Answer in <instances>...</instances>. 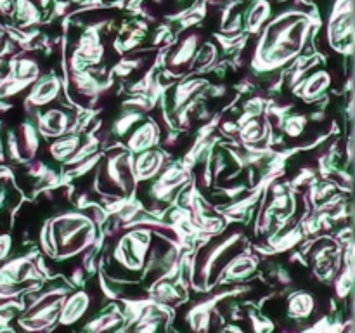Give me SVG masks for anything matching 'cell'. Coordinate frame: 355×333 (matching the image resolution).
<instances>
[{"instance_id": "1", "label": "cell", "mask_w": 355, "mask_h": 333, "mask_svg": "<svg viewBox=\"0 0 355 333\" xmlns=\"http://www.w3.org/2000/svg\"><path fill=\"white\" fill-rule=\"evenodd\" d=\"M47 252H55L59 255H73L94 241L96 228L90 219L82 214H62L49 224L47 231Z\"/></svg>"}, {"instance_id": "2", "label": "cell", "mask_w": 355, "mask_h": 333, "mask_svg": "<svg viewBox=\"0 0 355 333\" xmlns=\"http://www.w3.org/2000/svg\"><path fill=\"white\" fill-rule=\"evenodd\" d=\"M305 30H307V21L298 14L281 17L276 23L270 24L262 44L263 61L272 66L293 58L300 51Z\"/></svg>"}, {"instance_id": "3", "label": "cell", "mask_w": 355, "mask_h": 333, "mask_svg": "<svg viewBox=\"0 0 355 333\" xmlns=\"http://www.w3.org/2000/svg\"><path fill=\"white\" fill-rule=\"evenodd\" d=\"M134 162L127 151L110 155L101 166L99 184L104 191H111L116 196H127L134 187Z\"/></svg>"}, {"instance_id": "4", "label": "cell", "mask_w": 355, "mask_h": 333, "mask_svg": "<svg viewBox=\"0 0 355 333\" xmlns=\"http://www.w3.org/2000/svg\"><path fill=\"white\" fill-rule=\"evenodd\" d=\"M149 234L144 232H135V234H127L114 252V259L118 264H123L132 273H139L144 266L146 255H148Z\"/></svg>"}, {"instance_id": "5", "label": "cell", "mask_w": 355, "mask_h": 333, "mask_svg": "<svg viewBox=\"0 0 355 333\" xmlns=\"http://www.w3.org/2000/svg\"><path fill=\"white\" fill-rule=\"evenodd\" d=\"M196 49L198 35H189L184 40H180L172 51V54L168 56V66L172 68V71H175V69L177 71H184L191 62V59L194 58V54H196Z\"/></svg>"}, {"instance_id": "6", "label": "cell", "mask_w": 355, "mask_h": 333, "mask_svg": "<svg viewBox=\"0 0 355 333\" xmlns=\"http://www.w3.org/2000/svg\"><path fill=\"white\" fill-rule=\"evenodd\" d=\"M38 123H40L38 127H40L42 132H45L51 137H59L69 127V118L66 111L49 110L44 114H40Z\"/></svg>"}, {"instance_id": "7", "label": "cell", "mask_w": 355, "mask_h": 333, "mask_svg": "<svg viewBox=\"0 0 355 333\" xmlns=\"http://www.w3.org/2000/svg\"><path fill=\"white\" fill-rule=\"evenodd\" d=\"M89 300L90 297L85 293V291H76L75 295H71V297L64 302V305H62L61 323H64V325H71V323L78 321V319L87 312Z\"/></svg>"}, {"instance_id": "8", "label": "cell", "mask_w": 355, "mask_h": 333, "mask_svg": "<svg viewBox=\"0 0 355 333\" xmlns=\"http://www.w3.org/2000/svg\"><path fill=\"white\" fill-rule=\"evenodd\" d=\"M59 80L55 76H45L40 83H37L30 96V103H33L35 106H44V104L51 103L52 99H55V96L59 94Z\"/></svg>"}, {"instance_id": "9", "label": "cell", "mask_w": 355, "mask_h": 333, "mask_svg": "<svg viewBox=\"0 0 355 333\" xmlns=\"http://www.w3.org/2000/svg\"><path fill=\"white\" fill-rule=\"evenodd\" d=\"M156 128L153 127V123H142L141 127L135 128L130 134V139H128V148H130L132 153H142L148 151L149 146L156 141Z\"/></svg>"}, {"instance_id": "10", "label": "cell", "mask_w": 355, "mask_h": 333, "mask_svg": "<svg viewBox=\"0 0 355 333\" xmlns=\"http://www.w3.org/2000/svg\"><path fill=\"white\" fill-rule=\"evenodd\" d=\"M144 155L139 156L137 163L134 166V173H137L141 179L153 177L159 169H162L163 156L158 151H142Z\"/></svg>"}, {"instance_id": "11", "label": "cell", "mask_w": 355, "mask_h": 333, "mask_svg": "<svg viewBox=\"0 0 355 333\" xmlns=\"http://www.w3.org/2000/svg\"><path fill=\"white\" fill-rule=\"evenodd\" d=\"M80 144V139L76 137H61L52 144V156L58 160H64L66 156L73 155L76 146Z\"/></svg>"}, {"instance_id": "12", "label": "cell", "mask_w": 355, "mask_h": 333, "mask_svg": "<svg viewBox=\"0 0 355 333\" xmlns=\"http://www.w3.org/2000/svg\"><path fill=\"white\" fill-rule=\"evenodd\" d=\"M269 9L270 7L267 2H257L255 6L250 9V12L246 14V24H248V28L255 30L257 26H260L262 21L269 16Z\"/></svg>"}, {"instance_id": "13", "label": "cell", "mask_w": 355, "mask_h": 333, "mask_svg": "<svg viewBox=\"0 0 355 333\" xmlns=\"http://www.w3.org/2000/svg\"><path fill=\"white\" fill-rule=\"evenodd\" d=\"M328 87V78H326V73L319 71L315 73V75H312L311 78L307 80V83H305V96H318L319 92H322V90Z\"/></svg>"}]
</instances>
